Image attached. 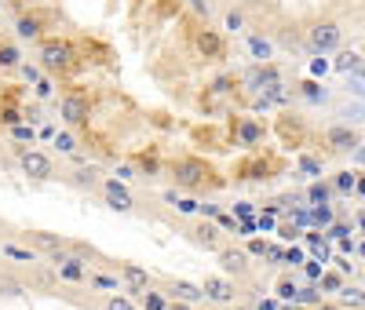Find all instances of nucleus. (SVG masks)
I'll return each instance as SVG.
<instances>
[{"label":"nucleus","instance_id":"nucleus-1","mask_svg":"<svg viewBox=\"0 0 365 310\" xmlns=\"http://www.w3.org/2000/svg\"><path fill=\"white\" fill-rule=\"evenodd\" d=\"M168 179L175 182V190H187V194H201V190H216V186H223L220 172L212 168L205 157H179L172 168H168Z\"/></svg>","mask_w":365,"mask_h":310},{"label":"nucleus","instance_id":"nucleus-2","mask_svg":"<svg viewBox=\"0 0 365 310\" xmlns=\"http://www.w3.org/2000/svg\"><path fill=\"white\" fill-rule=\"evenodd\" d=\"M37 58H41V70L55 73V77H66L77 66V51L66 37H44L37 48Z\"/></svg>","mask_w":365,"mask_h":310},{"label":"nucleus","instance_id":"nucleus-3","mask_svg":"<svg viewBox=\"0 0 365 310\" xmlns=\"http://www.w3.org/2000/svg\"><path fill=\"white\" fill-rule=\"evenodd\" d=\"M340 41H344L340 22H332V19H318V22H311V26H307V48H311L314 55H329V51H336V48H340Z\"/></svg>","mask_w":365,"mask_h":310},{"label":"nucleus","instance_id":"nucleus-4","mask_svg":"<svg viewBox=\"0 0 365 310\" xmlns=\"http://www.w3.org/2000/svg\"><path fill=\"white\" fill-rule=\"evenodd\" d=\"M22 241H26L29 248H37L41 256H48L51 263H63V259L70 256V241H66L63 234H48V230H26V234H22Z\"/></svg>","mask_w":365,"mask_h":310},{"label":"nucleus","instance_id":"nucleus-5","mask_svg":"<svg viewBox=\"0 0 365 310\" xmlns=\"http://www.w3.org/2000/svg\"><path fill=\"white\" fill-rule=\"evenodd\" d=\"M216 263H220V274L234 277V281H249L252 277V259L245 248H234V244H223L216 252Z\"/></svg>","mask_w":365,"mask_h":310},{"label":"nucleus","instance_id":"nucleus-6","mask_svg":"<svg viewBox=\"0 0 365 310\" xmlns=\"http://www.w3.org/2000/svg\"><path fill=\"white\" fill-rule=\"evenodd\" d=\"M19 168L26 179H34V182H48V179H58L55 175V161L48 157L44 150H19Z\"/></svg>","mask_w":365,"mask_h":310},{"label":"nucleus","instance_id":"nucleus-7","mask_svg":"<svg viewBox=\"0 0 365 310\" xmlns=\"http://www.w3.org/2000/svg\"><path fill=\"white\" fill-rule=\"evenodd\" d=\"M322 146H325V153H354L361 146V135H358V128L336 120V124H329V128H325Z\"/></svg>","mask_w":365,"mask_h":310},{"label":"nucleus","instance_id":"nucleus-8","mask_svg":"<svg viewBox=\"0 0 365 310\" xmlns=\"http://www.w3.org/2000/svg\"><path fill=\"white\" fill-rule=\"evenodd\" d=\"M201 289H205L208 303H220V306H234L237 303V281L227 277V274H205Z\"/></svg>","mask_w":365,"mask_h":310},{"label":"nucleus","instance_id":"nucleus-9","mask_svg":"<svg viewBox=\"0 0 365 310\" xmlns=\"http://www.w3.org/2000/svg\"><path fill=\"white\" fill-rule=\"evenodd\" d=\"M58 113H63V120L70 124V128H81V124H88V117H91V99H88V91L70 88L66 95H63V106H58Z\"/></svg>","mask_w":365,"mask_h":310},{"label":"nucleus","instance_id":"nucleus-10","mask_svg":"<svg viewBox=\"0 0 365 310\" xmlns=\"http://www.w3.org/2000/svg\"><path fill=\"white\" fill-rule=\"evenodd\" d=\"M230 132H234V143L245 146V150H259L263 139H267L263 120H256V117H234L230 120Z\"/></svg>","mask_w":365,"mask_h":310},{"label":"nucleus","instance_id":"nucleus-11","mask_svg":"<svg viewBox=\"0 0 365 310\" xmlns=\"http://www.w3.org/2000/svg\"><path fill=\"white\" fill-rule=\"evenodd\" d=\"M194 48H197V55L208 58V62L227 58V41H223L220 29H212V26H197V29H194Z\"/></svg>","mask_w":365,"mask_h":310},{"label":"nucleus","instance_id":"nucleus-12","mask_svg":"<svg viewBox=\"0 0 365 310\" xmlns=\"http://www.w3.org/2000/svg\"><path fill=\"white\" fill-rule=\"evenodd\" d=\"M58 179H63L66 186H73V190H103V168L99 165H77V168H70V172H58Z\"/></svg>","mask_w":365,"mask_h":310},{"label":"nucleus","instance_id":"nucleus-13","mask_svg":"<svg viewBox=\"0 0 365 310\" xmlns=\"http://www.w3.org/2000/svg\"><path fill=\"white\" fill-rule=\"evenodd\" d=\"M117 274H120V285H125V292L132 296H143L154 289V274L143 270L139 263H117Z\"/></svg>","mask_w":365,"mask_h":310},{"label":"nucleus","instance_id":"nucleus-14","mask_svg":"<svg viewBox=\"0 0 365 310\" xmlns=\"http://www.w3.org/2000/svg\"><path fill=\"white\" fill-rule=\"evenodd\" d=\"M161 289H165L168 299H179V303H201L205 299V289L194 285V281H182V277H165Z\"/></svg>","mask_w":365,"mask_h":310},{"label":"nucleus","instance_id":"nucleus-15","mask_svg":"<svg viewBox=\"0 0 365 310\" xmlns=\"http://www.w3.org/2000/svg\"><path fill=\"white\" fill-rule=\"evenodd\" d=\"M103 197H106V205H110L113 212H132V208H135L132 194H128L117 179H106V182H103Z\"/></svg>","mask_w":365,"mask_h":310},{"label":"nucleus","instance_id":"nucleus-16","mask_svg":"<svg viewBox=\"0 0 365 310\" xmlns=\"http://www.w3.org/2000/svg\"><path fill=\"white\" fill-rule=\"evenodd\" d=\"M267 172H270V157H263L259 150H252V157H245V161L234 168L237 179H270Z\"/></svg>","mask_w":365,"mask_h":310},{"label":"nucleus","instance_id":"nucleus-17","mask_svg":"<svg viewBox=\"0 0 365 310\" xmlns=\"http://www.w3.org/2000/svg\"><path fill=\"white\" fill-rule=\"evenodd\" d=\"M194 241L201 248H208V252H220V248H223V237H220V230L212 227V223H197L194 227Z\"/></svg>","mask_w":365,"mask_h":310},{"label":"nucleus","instance_id":"nucleus-18","mask_svg":"<svg viewBox=\"0 0 365 310\" xmlns=\"http://www.w3.org/2000/svg\"><path fill=\"white\" fill-rule=\"evenodd\" d=\"M41 29H44L41 15H22V19L15 22V37H19V41H41Z\"/></svg>","mask_w":365,"mask_h":310},{"label":"nucleus","instance_id":"nucleus-19","mask_svg":"<svg viewBox=\"0 0 365 310\" xmlns=\"http://www.w3.org/2000/svg\"><path fill=\"white\" fill-rule=\"evenodd\" d=\"M0 252H4L8 259H19V263H26V267H37V259H41V252L37 248H29V244H0Z\"/></svg>","mask_w":365,"mask_h":310},{"label":"nucleus","instance_id":"nucleus-20","mask_svg":"<svg viewBox=\"0 0 365 310\" xmlns=\"http://www.w3.org/2000/svg\"><path fill=\"white\" fill-rule=\"evenodd\" d=\"M22 66V51L11 41H0V70H19Z\"/></svg>","mask_w":365,"mask_h":310},{"label":"nucleus","instance_id":"nucleus-21","mask_svg":"<svg viewBox=\"0 0 365 310\" xmlns=\"http://www.w3.org/2000/svg\"><path fill=\"white\" fill-rule=\"evenodd\" d=\"M22 292H26V281H22V277H15V274H8V270H0V296L19 299Z\"/></svg>","mask_w":365,"mask_h":310},{"label":"nucleus","instance_id":"nucleus-22","mask_svg":"<svg viewBox=\"0 0 365 310\" xmlns=\"http://www.w3.org/2000/svg\"><path fill=\"white\" fill-rule=\"evenodd\" d=\"M132 165L139 168L143 179H154V175H158V153H154V150H150V153H135Z\"/></svg>","mask_w":365,"mask_h":310},{"label":"nucleus","instance_id":"nucleus-23","mask_svg":"<svg viewBox=\"0 0 365 310\" xmlns=\"http://www.w3.org/2000/svg\"><path fill=\"white\" fill-rule=\"evenodd\" d=\"M336 117H340V124H351V128H361V124H365V106H358V103H351V106H340V110H336Z\"/></svg>","mask_w":365,"mask_h":310},{"label":"nucleus","instance_id":"nucleus-24","mask_svg":"<svg viewBox=\"0 0 365 310\" xmlns=\"http://www.w3.org/2000/svg\"><path fill=\"white\" fill-rule=\"evenodd\" d=\"M332 66H336V73H354V70L365 66V58H361L358 51H340V58L332 62Z\"/></svg>","mask_w":365,"mask_h":310},{"label":"nucleus","instance_id":"nucleus-25","mask_svg":"<svg viewBox=\"0 0 365 310\" xmlns=\"http://www.w3.org/2000/svg\"><path fill=\"white\" fill-rule=\"evenodd\" d=\"M344 91H351V95H365V66H361V70H354V73H347Z\"/></svg>","mask_w":365,"mask_h":310},{"label":"nucleus","instance_id":"nucleus-26","mask_svg":"<svg viewBox=\"0 0 365 310\" xmlns=\"http://www.w3.org/2000/svg\"><path fill=\"white\" fill-rule=\"evenodd\" d=\"M332 182H336V194H351L354 186H358V172H336V179H332Z\"/></svg>","mask_w":365,"mask_h":310},{"label":"nucleus","instance_id":"nucleus-27","mask_svg":"<svg viewBox=\"0 0 365 310\" xmlns=\"http://www.w3.org/2000/svg\"><path fill=\"white\" fill-rule=\"evenodd\" d=\"M249 51H252L259 62H267V58H270V41H263L259 33H252V37H249Z\"/></svg>","mask_w":365,"mask_h":310},{"label":"nucleus","instance_id":"nucleus-28","mask_svg":"<svg viewBox=\"0 0 365 310\" xmlns=\"http://www.w3.org/2000/svg\"><path fill=\"white\" fill-rule=\"evenodd\" d=\"M168 205H172L175 212H182V215L197 212V201H194V197H175V194H168Z\"/></svg>","mask_w":365,"mask_h":310},{"label":"nucleus","instance_id":"nucleus-29","mask_svg":"<svg viewBox=\"0 0 365 310\" xmlns=\"http://www.w3.org/2000/svg\"><path fill=\"white\" fill-rule=\"evenodd\" d=\"M103 310H135V303L128 296H106L103 299Z\"/></svg>","mask_w":365,"mask_h":310},{"label":"nucleus","instance_id":"nucleus-30","mask_svg":"<svg viewBox=\"0 0 365 310\" xmlns=\"http://www.w3.org/2000/svg\"><path fill=\"white\" fill-rule=\"evenodd\" d=\"M223 26L230 29V33H237V29H245V15H241L237 8H230V11L223 15Z\"/></svg>","mask_w":365,"mask_h":310},{"label":"nucleus","instance_id":"nucleus-31","mask_svg":"<svg viewBox=\"0 0 365 310\" xmlns=\"http://www.w3.org/2000/svg\"><path fill=\"white\" fill-rule=\"evenodd\" d=\"M55 146H58V153H77V139H73V132H58V135H55Z\"/></svg>","mask_w":365,"mask_h":310},{"label":"nucleus","instance_id":"nucleus-32","mask_svg":"<svg viewBox=\"0 0 365 310\" xmlns=\"http://www.w3.org/2000/svg\"><path fill=\"white\" fill-rule=\"evenodd\" d=\"M303 99H307V103H325V88H318V84H303Z\"/></svg>","mask_w":365,"mask_h":310},{"label":"nucleus","instance_id":"nucleus-33","mask_svg":"<svg viewBox=\"0 0 365 310\" xmlns=\"http://www.w3.org/2000/svg\"><path fill=\"white\" fill-rule=\"evenodd\" d=\"M88 281H91V285H96V289H113V292L120 289V285H117V277H103V274H91V277H88Z\"/></svg>","mask_w":365,"mask_h":310},{"label":"nucleus","instance_id":"nucleus-34","mask_svg":"<svg viewBox=\"0 0 365 310\" xmlns=\"http://www.w3.org/2000/svg\"><path fill=\"white\" fill-rule=\"evenodd\" d=\"M299 172L318 175V172H322V161H318V157H299Z\"/></svg>","mask_w":365,"mask_h":310},{"label":"nucleus","instance_id":"nucleus-35","mask_svg":"<svg viewBox=\"0 0 365 310\" xmlns=\"http://www.w3.org/2000/svg\"><path fill=\"white\" fill-rule=\"evenodd\" d=\"M190 8H194V11H197L205 22L212 19V4H208V0H190Z\"/></svg>","mask_w":365,"mask_h":310},{"label":"nucleus","instance_id":"nucleus-36","mask_svg":"<svg viewBox=\"0 0 365 310\" xmlns=\"http://www.w3.org/2000/svg\"><path fill=\"white\" fill-rule=\"evenodd\" d=\"M325 197H329V186H325V182H314V186H311V201H322V205H325Z\"/></svg>","mask_w":365,"mask_h":310},{"label":"nucleus","instance_id":"nucleus-37","mask_svg":"<svg viewBox=\"0 0 365 310\" xmlns=\"http://www.w3.org/2000/svg\"><path fill=\"white\" fill-rule=\"evenodd\" d=\"M278 296H282V299H292V296H296V285H292V281H278Z\"/></svg>","mask_w":365,"mask_h":310},{"label":"nucleus","instance_id":"nucleus-38","mask_svg":"<svg viewBox=\"0 0 365 310\" xmlns=\"http://www.w3.org/2000/svg\"><path fill=\"white\" fill-rule=\"evenodd\" d=\"M11 135H15V139H22V143H26V139H29V143H34V132H29V128H26V124H15V132H11Z\"/></svg>","mask_w":365,"mask_h":310},{"label":"nucleus","instance_id":"nucleus-39","mask_svg":"<svg viewBox=\"0 0 365 310\" xmlns=\"http://www.w3.org/2000/svg\"><path fill=\"white\" fill-rule=\"evenodd\" d=\"M19 73H22L26 81H37V66H26V62H22V66H19Z\"/></svg>","mask_w":365,"mask_h":310},{"label":"nucleus","instance_id":"nucleus-40","mask_svg":"<svg viewBox=\"0 0 365 310\" xmlns=\"http://www.w3.org/2000/svg\"><path fill=\"white\" fill-rule=\"evenodd\" d=\"M37 95H41V99L51 95V81H37Z\"/></svg>","mask_w":365,"mask_h":310},{"label":"nucleus","instance_id":"nucleus-41","mask_svg":"<svg viewBox=\"0 0 365 310\" xmlns=\"http://www.w3.org/2000/svg\"><path fill=\"white\" fill-rule=\"evenodd\" d=\"M168 310H190V303H179V299H172V306Z\"/></svg>","mask_w":365,"mask_h":310},{"label":"nucleus","instance_id":"nucleus-42","mask_svg":"<svg viewBox=\"0 0 365 310\" xmlns=\"http://www.w3.org/2000/svg\"><path fill=\"white\" fill-rule=\"evenodd\" d=\"M314 310H340V306H336V303H318Z\"/></svg>","mask_w":365,"mask_h":310},{"label":"nucleus","instance_id":"nucleus-43","mask_svg":"<svg viewBox=\"0 0 365 310\" xmlns=\"http://www.w3.org/2000/svg\"><path fill=\"white\" fill-rule=\"evenodd\" d=\"M354 157H358V161L365 165V146H358V150H354Z\"/></svg>","mask_w":365,"mask_h":310},{"label":"nucleus","instance_id":"nucleus-44","mask_svg":"<svg viewBox=\"0 0 365 310\" xmlns=\"http://www.w3.org/2000/svg\"><path fill=\"white\" fill-rule=\"evenodd\" d=\"M354 190H358V194H365V175L358 179V186H354Z\"/></svg>","mask_w":365,"mask_h":310},{"label":"nucleus","instance_id":"nucleus-45","mask_svg":"<svg viewBox=\"0 0 365 310\" xmlns=\"http://www.w3.org/2000/svg\"><path fill=\"white\" fill-rule=\"evenodd\" d=\"M234 310H252V306H249V303H237V306H234Z\"/></svg>","mask_w":365,"mask_h":310}]
</instances>
